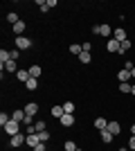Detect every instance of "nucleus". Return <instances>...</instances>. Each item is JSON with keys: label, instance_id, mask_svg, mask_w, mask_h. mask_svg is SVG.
<instances>
[{"label": "nucleus", "instance_id": "obj_1", "mask_svg": "<svg viewBox=\"0 0 135 151\" xmlns=\"http://www.w3.org/2000/svg\"><path fill=\"white\" fill-rule=\"evenodd\" d=\"M2 129H5V133L9 135V138H14V135H18V133H20V124H18V122H14V120H9Z\"/></svg>", "mask_w": 135, "mask_h": 151}, {"label": "nucleus", "instance_id": "obj_2", "mask_svg": "<svg viewBox=\"0 0 135 151\" xmlns=\"http://www.w3.org/2000/svg\"><path fill=\"white\" fill-rule=\"evenodd\" d=\"M9 145H11L14 149H18V147L27 145V135H23V133H18V135H14V138L9 140Z\"/></svg>", "mask_w": 135, "mask_h": 151}, {"label": "nucleus", "instance_id": "obj_3", "mask_svg": "<svg viewBox=\"0 0 135 151\" xmlns=\"http://www.w3.org/2000/svg\"><path fill=\"white\" fill-rule=\"evenodd\" d=\"M106 50L113 54V52H117L119 54V50H122V43L117 41V38H108V43H106Z\"/></svg>", "mask_w": 135, "mask_h": 151}, {"label": "nucleus", "instance_id": "obj_4", "mask_svg": "<svg viewBox=\"0 0 135 151\" xmlns=\"http://www.w3.org/2000/svg\"><path fill=\"white\" fill-rule=\"evenodd\" d=\"M29 45H32V41L27 36H16V47H18V50H27Z\"/></svg>", "mask_w": 135, "mask_h": 151}, {"label": "nucleus", "instance_id": "obj_5", "mask_svg": "<svg viewBox=\"0 0 135 151\" xmlns=\"http://www.w3.org/2000/svg\"><path fill=\"white\" fill-rule=\"evenodd\" d=\"M41 145V138H39V133H29V135H27V147H39Z\"/></svg>", "mask_w": 135, "mask_h": 151}, {"label": "nucleus", "instance_id": "obj_6", "mask_svg": "<svg viewBox=\"0 0 135 151\" xmlns=\"http://www.w3.org/2000/svg\"><path fill=\"white\" fill-rule=\"evenodd\" d=\"M113 38H117V41H119V43H122V41H126V29H124V27H117V29H113Z\"/></svg>", "mask_w": 135, "mask_h": 151}, {"label": "nucleus", "instance_id": "obj_7", "mask_svg": "<svg viewBox=\"0 0 135 151\" xmlns=\"http://www.w3.org/2000/svg\"><path fill=\"white\" fill-rule=\"evenodd\" d=\"M16 79L23 81V83H27L29 79H32V75H29V70H18V72H16Z\"/></svg>", "mask_w": 135, "mask_h": 151}, {"label": "nucleus", "instance_id": "obj_8", "mask_svg": "<svg viewBox=\"0 0 135 151\" xmlns=\"http://www.w3.org/2000/svg\"><path fill=\"white\" fill-rule=\"evenodd\" d=\"M95 129H97L99 133L106 131V129H108V122H106V117H97V120H95Z\"/></svg>", "mask_w": 135, "mask_h": 151}, {"label": "nucleus", "instance_id": "obj_9", "mask_svg": "<svg viewBox=\"0 0 135 151\" xmlns=\"http://www.w3.org/2000/svg\"><path fill=\"white\" fill-rule=\"evenodd\" d=\"M59 122H61V126H65V129H68V126H72V124H74V115L65 113V115H63V117H61Z\"/></svg>", "mask_w": 135, "mask_h": 151}, {"label": "nucleus", "instance_id": "obj_10", "mask_svg": "<svg viewBox=\"0 0 135 151\" xmlns=\"http://www.w3.org/2000/svg\"><path fill=\"white\" fill-rule=\"evenodd\" d=\"M117 79H119V83H129V79H133V77H131L129 70H119V72H117Z\"/></svg>", "mask_w": 135, "mask_h": 151}, {"label": "nucleus", "instance_id": "obj_11", "mask_svg": "<svg viewBox=\"0 0 135 151\" xmlns=\"http://www.w3.org/2000/svg\"><path fill=\"white\" fill-rule=\"evenodd\" d=\"M108 131L113 133V135H119V131H122V126H119V122H108Z\"/></svg>", "mask_w": 135, "mask_h": 151}, {"label": "nucleus", "instance_id": "obj_12", "mask_svg": "<svg viewBox=\"0 0 135 151\" xmlns=\"http://www.w3.org/2000/svg\"><path fill=\"white\" fill-rule=\"evenodd\" d=\"M25 115H27L25 111H14V113H11V120L20 124V122H25Z\"/></svg>", "mask_w": 135, "mask_h": 151}, {"label": "nucleus", "instance_id": "obj_13", "mask_svg": "<svg viewBox=\"0 0 135 151\" xmlns=\"http://www.w3.org/2000/svg\"><path fill=\"white\" fill-rule=\"evenodd\" d=\"M25 23H23V20H18V23H16V25H14V34H16V36H23V32H25Z\"/></svg>", "mask_w": 135, "mask_h": 151}, {"label": "nucleus", "instance_id": "obj_14", "mask_svg": "<svg viewBox=\"0 0 135 151\" xmlns=\"http://www.w3.org/2000/svg\"><path fill=\"white\" fill-rule=\"evenodd\" d=\"M25 113L34 117V115L39 113V104H34V101H32V104H27V106H25Z\"/></svg>", "mask_w": 135, "mask_h": 151}, {"label": "nucleus", "instance_id": "obj_15", "mask_svg": "<svg viewBox=\"0 0 135 151\" xmlns=\"http://www.w3.org/2000/svg\"><path fill=\"white\" fill-rule=\"evenodd\" d=\"M110 34H113V27L110 25H106V23L99 25V36H110Z\"/></svg>", "mask_w": 135, "mask_h": 151}, {"label": "nucleus", "instance_id": "obj_16", "mask_svg": "<svg viewBox=\"0 0 135 151\" xmlns=\"http://www.w3.org/2000/svg\"><path fill=\"white\" fill-rule=\"evenodd\" d=\"M0 61H2V68H5V63H9V61H11V52L0 50Z\"/></svg>", "mask_w": 135, "mask_h": 151}, {"label": "nucleus", "instance_id": "obj_17", "mask_svg": "<svg viewBox=\"0 0 135 151\" xmlns=\"http://www.w3.org/2000/svg\"><path fill=\"white\" fill-rule=\"evenodd\" d=\"M113 138H115V135H113V133H110L108 129H106V131H101V142H104V145H108V142H113Z\"/></svg>", "mask_w": 135, "mask_h": 151}, {"label": "nucleus", "instance_id": "obj_18", "mask_svg": "<svg viewBox=\"0 0 135 151\" xmlns=\"http://www.w3.org/2000/svg\"><path fill=\"white\" fill-rule=\"evenodd\" d=\"M52 115H54L56 120H61V117H63V115H65L63 106H52Z\"/></svg>", "mask_w": 135, "mask_h": 151}, {"label": "nucleus", "instance_id": "obj_19", "mask_svg": "<svg viewBox=\"0 0 135 151\" xmlns=\"http://www.w3.org/2000/svg\"><path fill=\"white\" fill-rule=\"evenodd\" d=\"M5 70H7V72H14V75H16V72H18V65H16V61L5 63Z\"/></svg>", "mask_w": 135, "mask_h": 151}, {"label": "nucleus", "instance_id": "obj_20", "mask_svg": "<svg viewBox=\"0 0 135 151\" xmlns=\"http://www.w3.org/2000/svg\"><path fill=\"white\" fill-rule=\"evenodd\" d=\"M70 52H72V54H77V57H79V54L84 52V47H81V43H72V45H70Z\"/></svg>", "mask_w": 135, "mask_h": 151}, {"label": "nucleus", "instance_id": "obj_21", "mask_svg": "<svg viewBox=\"0 0 135 151\" xmlns=\"http://www.w3.org/2000/svg\"><path fill=\"white\" fill-rule=\"evenodd\" d=\"M29 75H32V79H39L41 77V65H32V68H29Z\"/></svg>", "mask_w": 135, "mask_h": 151}, {"label": "nucleus", "instance_id": "obj_22", "mask_svg": "<svg viewBox=\"0 0 135 151\" xmlns=\"http://www.w3.org/2000/svg\"><path fill=\"white\" fill-rule=\"evenodd\" d=\"M25 88L27 90H36V88H39V79H29V81L25 83Z\"/></svg>", "mask_w": 135, "mask_h": 151}, {"label": "nucleus", "instance_id": "obj_23", "mask_svg": "<svg viewBox=\"0 0 135 151\" xmlns=\"http://www.w3.org/2000/svg\"><path fill=\"white\" fill-rule=\"evenodd\" d=\"M90 59H92L90 52H81V54H79V61H81V63H90Z\"/></svg>", "mask_w": 135, "mask_h": 151}, {"label": "nucleus", "instance_id": "obj_24", "mask_svg": "<svg viewBox=\"0 0 135 151\" xmlns=\"http://www.w3.org/2000/svg\"><path fill=\"white\" fill-rule=\"evenodd\" d=\"M7 20H9V23H14V25H16V23H18V14H16V12H9V14H7Z\"/></svg>", "mask_w": 135, "mask_h": 151}, {"label": "nucleus", "instance_id": "obj_25", "mask_svg": "<svg viewBox=\"0 0 135 151\" xmlns=\"http://www.w3.org/2000/svg\"><path fill=\"white\" fill-rule=\"evenodd\" d=\"M131 50V38H126V41H122V50H119V54H124V52Z\"/></svg>", "mask_w": 135, "mask_h": 151}, {"label": "nucleus", "instance_id": "obj_26", "mask_svg": "<svg viewBox=\"0 0 135 151\" xmlns=\"http://www.w3.org/2000/svg\"><path fill=\"white\" fill-rule=\"evenodd\" d=\"M63 111H65V113H74V104H72V101H65V104H63Z\"/></svg>", "mask_w": 135, "mask_h": 151}, {"label": "nucleus", "instance_id": "obj_27", "mask_svg": "<svg viewBox=\"0 0 135 151\" xmlns=\"http://www.w3.org/2000/svg\"><path fill=\"white\" fill-rule=\"evenodd\" d=\"M131 88H133V83H119V90H122L124 95H126V93H131Z\"/></svg>", "mask_w": 135, "mask_h": 151}, {"label": "nucleus", "instance_id": "obj_28", "mask_svg": "<svg viewBox=\"0 0 135 151\" xmlns=\"http://www.w3.org/2000/svg\"><path fill=\"white\" fill-rule=\"evenodd\" d=\"M65 151H77V145H74V142H72V140H68V142H65Z\"/></svg>", "mask_w": 135, "mask_h": 151}, {"label": "nucleus", "instance_id": "obj_29", "mask_svg": "<svg viewBox=\"0 0 135 151\" xmlns=\"http://www.w3.org/2000/svg\"><path fill=\"white\" fill-rule=\"evenodd\" d=\"M34 126H36V133L45 131V122H43V120H39V122H36V124H34Z\"/></svg>", "mask_w": 135, "mask_h": 151}, {"label": "nucleus", "instance_id": "obj_30", "mask_svg": "<svg viewBox=\"0 0 135 151\" xmlns=\"http://www.w3.org/2000/svg\"><path fill=\"white\" fill-rule=\"evenodd\" d=\"M36 5L41 7V12H50V5H47V2H43V0H39Z\"/></svg>", "mask_w": 135, "mask_h": 151}, {"label": "nucleus", "instance_id": "obj_31", "mask_svg": "<svg viewBox=\"0 0 135 151\" xmlns=\"http://www.w3.org/2000/svg\"><path fill=\"white\" fill-rule=\"evenodd\" d=\"M9 120H11V115H7V113H2V115H0V124H2V126H5Z\"/></svg>", "mask_w": 135, "mask_h": 151}, {"label": "nucleus", "instance_id": "obj_32", "mask_svg": "<svg viewBox=\"0 0 135 151\" xmlns=\"http://www.w3.org/2000/svg\"><path fill=\"white\" fill-rule=\"evenodd\" d=\"M39 138H41V142H47V140H50V133H47V131H41Z\"/></svg>", "mask_w": 135, "mask_h": 151}, {"label": "nucleus", "instance_id": "obj_33", "mask_svg": "<svg viewBox=\"0 0 135 151\" xmlns=\"http://www.w3.org/2000/svg\"><path fill=\"white\" fill-rule=\"evenodd\" d=\"M129 149L135 151V135H131V140H129Z\"/></svg>", "mask_w": 135, "mask_h": 151}, {"label": "nucleus", "instance_id": "obj_34", "mask_svg": "<svg viewBox=\"0 0 135 151\" xmlns=\"http://www.w3.org/2000/svg\"><path fill=\"white\" fill-rule=\"evenodd\" d=\"M81 47H84V52H90L92 50V43H81Z\"/></svg>", "mask_w": 135, "mask_h": 151}, {"label": "nucleus", "instance_id": "obj_35", "mask_svg": "<svg viewBox=\"0 0 135 151\" xmlns=\"http://www.w3.org/2000/svg\"><path fill=\"white\" fill-rule=\"evenodd\" d=\"M34 151H47V149H45V142H41L39 147H34Z\"/></svg>", "mask_w": 135, "mask_h": 151}, {"label": "nucleus", "instance_id": "obj_36", "mask_svg": "<svg viewBox=\"0 0 135 151\" xmlns=\"http://www.w3.org/2000/svg\"><path fill=\"white\" fill-rule=\"evenodd\" d=\"M131 135H135V124H133V126H131Z\"/></svg>", "mask_w": 135, "mask_h": 151}, {"label": "nucleus", "instance_id": "obj_37", "mask_svg": "<svg viewBox=\"0 0 135 151\" xmlns=\"http://www.w3.org/2000/svg\"><path fill=\"white\" fill-rule=\"evenodd\" d=\"M131 77H133V79H135V68H133V70H131Z\"/></svg>", "mask_w": 135, "mask_h": 151}, {"label": "nucleus", "instance_id": "obj_38", "mask_svg": "<svg viewBox=\"0 0 135 151\" xmlns=\"http://www.w3.org/2000/svg\"><path fill=\"white\" fill-rule=\"evenodd\" d=\"M131 93H133V95H135V83H133V88H131Z\"/></svg>", "mask_w": 135, "mask_h": 151}, {"label": "nucleus", "instance_id": "obj_39", "mask_svg": "<svg viewBox=\"0 0 135 151\" xmlns=\"http://www.w3.org/2000/svg\"><path fill=\"white\" fill-rule=\"evenodd\" d=\"M77 151H81V149H77Z\"/></svg>", "mask_w": 135, "mask_h": 151}]
</instances>
